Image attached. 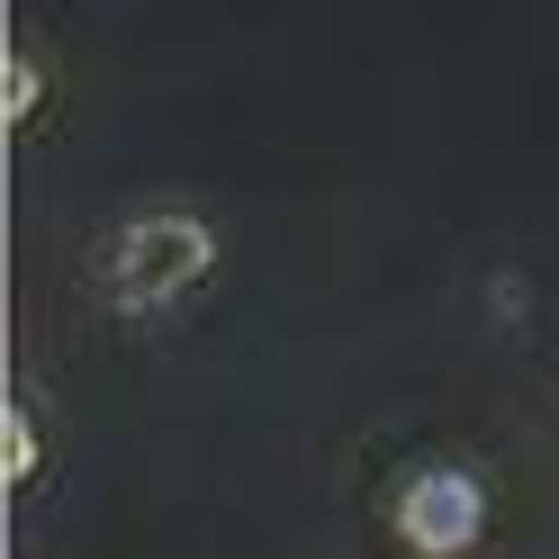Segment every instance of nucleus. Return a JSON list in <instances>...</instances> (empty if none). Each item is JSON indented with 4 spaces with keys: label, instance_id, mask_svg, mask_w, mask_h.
Returning <instances> with one entry per match:
<instances>
[{
    "label": "nucleus",
    "instance_id": "f257e3e1",
    "mask_svg": "<svg viewBox=\"0 0 559 559\" xmlns=\"http://www.w3.org/2000/svg\"><path fill=\"white\" fill-rule=\"evenodd\" d=\"M207 226L199 217H135L118 235V262H109V298L127 307V317H154L163 298H181L190 280L207 271Z\"/></svg>",
    "mask_w": 559,
    "mask_h": 559
},
{
    "label": "nucleus",
    "instance_id": "f03ea898",
    "mask_svg": "<svg viewBox=\"0 0 559 559\" xmlns=\"http://www.w3.org/2000/svg\"><path fill=\"white\" fill-rule=\"evenodd\" d=\"M478 478L469 469H415L406 487H397V533L415 542V550H469L478 542Z\"/></svg>",
    "mask_w": 559,
    "mask_h": 559
},
{
    "label": "nucleus",
    "instance_id": "7ed1b4c3",
    "mask_svg": "<svg viewBox=\"0 0 559 559\" xmlns=\"http://www.w3.org/2000/svg\"><path fill=\"white\" fill-rule=\"evenodd\" d=\"M0 451H10V487L37 478V425H27L19 406H10V425H0Z\"/></svg>",
    "mask_w": 559,
    "mask_h": 559
},
{
    "label": "nucleus",
    "instance_id": "20e7f679",
    "mask_svg": "<svg viewBox=\"0 0 559 559\" xmlns=\"http://www.w3.org/2000/svg\"><path fill=\"white\" fill-rule=\"evenodd\" d=\"M0 91H10V118H27V109H37V63L10 55V82H0Z\"/></svg>",
    "mask_w": 559,
    "mask_h": 559
}]
</instances>
